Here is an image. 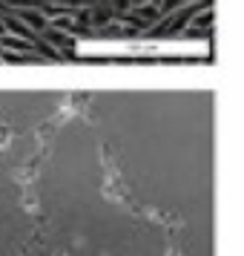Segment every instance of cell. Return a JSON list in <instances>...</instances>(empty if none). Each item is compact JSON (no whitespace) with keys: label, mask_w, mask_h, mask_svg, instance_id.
<instances>
[{"label":"cell","mask_w":244,"mask_h":256,"mask_svg":"<svg viewBox=\"0 0 244 256\" xmlns=\"http://www.w3.org/2000/svg\"><path fill=\"white\" fill-rule=\"evenodd\" d=\"M9 29H14L17 35H23V38H32V32L26 29V26H20V24H14V20H9Z\"/></svg>","instance_id":"1"},{"label":"cell","mask_w":244,"mask_h":256,"mask_svg":"<svg viewBox=\"0 0 244 256\" xmlns=\"http://www.w3.org/2000/svg\"><path fill=\"white\" fill-rule=\"evenodd\" d=\"M26 20H29V24H35V26H43V18H37V14H23Z\"/></svg>","instance_id":"2"}]
</instances>
